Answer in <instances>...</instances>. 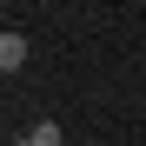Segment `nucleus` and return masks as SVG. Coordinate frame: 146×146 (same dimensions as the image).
<instances>
[{
    "mask_svg": "<svg viewBox=\"0 0 146 146\" xmlns=\"http://www.w3.org/2000/svg\"><path fill=\"white\" fill-rule=\"evenodd\" d=\"M0 66H7V73H20V66H27V33H0Z\"/></svg>",
    "mask_w": 146,
    "mask_h": 146,
    "instance_id": "1",
    "label": "nucleus"
},
{
    "mask_svg": "<svg viewBox=\"0 0 146 146\" xmlns=\"http://www.w3.org/2000/svg\"><path fill=\"white\" fill-rule=\"evenodd\" d=\"M27 139H33V146H60V126H53V119H40V126H33Z\"/></svg>",
    "mask_w": 146,
    "mask_h": 146,
    "instance_id": "2",
    "label": "nucleus"
},
{
    "mask_svg": "<svg viewBox=\"0 0 146 146\" xmlns=\"http://www.w3.org/2000/svg\"><path fill=\"white\" fill-rule=\"evenodd\" d=\"M13 146H33V139H13Z\"/></svg>",
    "mask_w": 146,
    "mask_h": 146,
    "instance_id": "3",
    "label": "nucleus"
}]
</instances>
